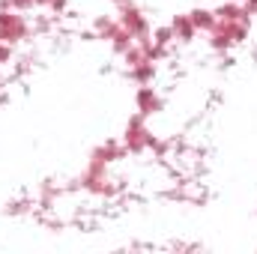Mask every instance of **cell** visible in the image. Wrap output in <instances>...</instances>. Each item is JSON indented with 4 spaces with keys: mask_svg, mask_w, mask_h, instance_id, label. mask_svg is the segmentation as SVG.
Masks as SVG:
<instances>
[{
    "mask_svg": "<svg viewBox=\"0 0 257 254\" xmlns=\"http://www.w3.org/2000/svg\"><path fill=\"white\" fill-rule=\"evenodd\" d=\"M251 21H215V27L209 30V45L215 51H227L230 45H239L248 33Z\"/></svg>",
    "mask_w": 257,
    "mask_h": 254,
    "instance_id": "1",
    "label": "cell"
},
{
    "mask_svg": "<svg viewBox=\"0 0 257 254\" xmlns=\"http://www.w3.org/2000/svg\"><path fill=\"white\" fill-rule=\"evenodd\" d=\"M33 6V0H0V9H15V12H27Z\"/></svg>",
    "mask_w": 257,
    "mask_h": 254,
    "instance_id": "11",
    "label": "cell"
},
{
    "mask_svg": "<svg viewBox=\"0 0 257 254\" xmlns=\"http://www.w3.org/2000/svg\"><path fill=\"white\" fill-rule=\"evenodd\" d=\"M171 30H174V39H180V42H192L194 33H197L189 15H177V18L171 21Z\"/></svg>",
    "mask_w": 257,
    "mask_h": 254,
    "instance_id": "7",
    "label": "cell"
},
{
    "mask_svg": "<svg viewBox=\"0 0 257 254\" xmlns=\"http://www.w3.org/2000/svg\"><path fill=\"white\" fill-rule=\"evenodd\" d=\"M189 18H192L194 30H212L215 27V12L212 9H194V12H189Z\"/></svg>",
    "mask_w": 257,
    "mask_h": 254,
    "instance_id": "9",
    "label": "cell"
},
{
    "mask_svg": "<svg viewBox=\"0 0 257 254\" xmlns=\"http://www.w3.org/2000/svg\"><path fill=\"white\" fill-rule=\"evenodd\" d=\"M117 21H120V27H123V30H128L135 39L150 36V24H147L144 12H141L135 3H128V0H123V3H120V15H117Z\"/></svg>",
    "mask_w": 257,
    "mask_h": 254,
    "instance_id": "4",
    "label": "cell"
},
{
    "mask_svg": "<svg viewBox=\"0 0 257 254\" xmlns=\"http://www.w3.org/2000/svg\"><path fill=\"white\" fill-rule=\"evenodd\" d=\"M12 60V45H6V42H0V66L9 63Z\"/></svg>",
    "mask_w": 257,
    "mask_h": 254,
    "instance_id": "12",
    "label": "cell"
},
{
    "mask_svg": "<svg viewBox=\"0 0 257 254\" xmlns=\"http://www.w3.org/2000/svg\"><path fill=\"white\" fill-rule=\"evenodd\" d=\"M27 18L15 9H0V42L6 45H15L27 36Z\"/></svg>",
    "mask_w": 257,
    "mask_h": 254,
    "instance_id": "2",
    "label": "cell"
},
{
    "mask_svg": "<svg viewBox=\"0 0 257 254\" xmlns=\"http://www.w3.org/2000/svg\"><path fill=\"white\" fill-rule=\"evenodd\" d=\"M126 156V147H123V141H105L102 147H96L93 150V156H90V162H96V165H111V162H120Z\"/></svg>",
    "mask_w": 257,
    "mask_h": 254,
    "instance_id": "6",
    "label": "cell"
},
{
    "mask_svg": "<svg viewBox=\"0 0 257 254\" xmlns=\"http://www.w3.org/2000/svg\"><path fill=\"white\" fill-rule=\"evenodd\" d=\"M114 3H117V6H120V3H123V0H114Z\"/></svg>",
    "mask_w": 257,
    "mask_h": 254,
    "instance_id": "14",
    "label": "cell"
},
{
    "mask_svg": "<svg viewBox=\"0 0 257 254\" xmlns=\"http://www.w3.org/2000/svg\"><path fill=\"white\" fill-rule=\"evenodd\" d=\"M239 6L245 9V15H257V0H239Z\"/></svg>",
    "mask_w": 257,
    "mask_h": 254,
    "instance_id": "13",
    "label": "cell"
},
{
    "mask_svg": "<svg viewBox=\"0 0 257 254\" xmlns=\"http://www.w3.org/2000/svg\"><path fill=\"white\" fill-rule=\"evenodd\" d=\"M153 135H150V129L144 123V114H138V117H132L126 126V135H123V147H126V153H144V150H150L153 147Z\"/></svg>",
    "mask_w": 257,
    "mask_h": 254,
    "instance_id": "3",
    "label": "cell"
},
{
    "mask_svg": "<svg viewBox=\"0 0 257 254\" xmlns=\"http://www.w3.org/2000/svg\"><path fill=\"white\" fill-rule=\"evenodd\" d=\"M120 30V21L117 18H111V15H99L96 18V33H99V39H108L111 42V36Z\"/></svg>",
    "mask_w": 257,
    "mask_h": 254,
    "instance_id": "10",
    "label": "cell"
},
{
    "mask_svg": "<svg viewBox=\"0 0 257 254\" xmlns=\"http://www.w3.org/2000/svg\"><path fill=\"white\" fill-rule=\"evenodd\" d=\"M212 12H215V21H251V15H245V9L239 3H224Z\"/></svg>",
    "mask_w": 257,
    "mask_h": 254,
    "instance_id": "8",
    "label": "cell"
},
{
    "mask_svg": "<svg viewBox=\"0 0 257 254\" xmlns=\"http://www.w3.org/2000/svg\"><path fill=\"white\" fill-rule=\"evenodd\" d=\"M135 108H138V114L150 117V114L162 111V99H159V93H156L150 84H141L138 93H135Z\"/></svg>",
    "mask_w": 257,
    "mask_h": 254,
    "instance_id": "5",
    "label": "cell"
}]
</instances>
